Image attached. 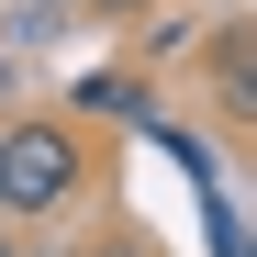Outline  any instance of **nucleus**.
<instances>
[{"label":"nucleus","mask_w":257,"mask_h":257,"mask_svg":"<svg viewBox=\"0 0 257 257\" xmlns=\"http://www.w3.org/2000/svg\"><path fill=\"white\" fill-rule=\"evenodd\" d=\"M0 190H12V224L67 212L78 190H90V146H78V123H56V112H12V123H0Z\"/></svg>","instance_id":"nucleus-1"},{"label":"nucleus","mask_w":257,"mask_h":257,"mask_svg":"<svg viewBox=\"0 0 257 257\" xmlns=\"http://www.w3.org/2000/svg\"><path fill=\"white\" fill-rule=\"evenodd\" d=\"M78 112H146V90L123 67H101V78H78Z\"/></svg>","instance_id":"nucleus-2"},{"label":"nucleus","mask_w":257,"mask_h":257,"mask_svg":"<svg viewBox=\"0 0 257 257\" xmlns=\"http://www.w3.org/2000/svg\"><path fill=\"white\" fill-rule=\"evenodd\" d=\"M90 12H101V23H112V12H146V0H90Z\"/></svg>","instance_id":"nucleus-3"},{"label":"nucleus","mask_w":257,"mask_h":257,"mask_svg":"<svg viewBox=\"0 0 257 257\" xmlns=\"http://www.w3.org/2000/svg\"><path fill=\"white\" fill-rule=\"evenodd\" d=\"M0 257H23V235H12V224H0Z\"/></svg>","instance_id":"nucleus-4"},{"label":"nucleus","mask_w":257,"mask_h":257,"mask_svg":"<svg viewBox=\"0 0 257 257\" xmlns=\"http://www.w3.org/2000/svg\"><path fill=\"white\" fill-rule=\"evenodd\" d=\"M0 224H12V190H0Z\"/></svg>","instance_id":"nucleus-5"}]
</instances>
